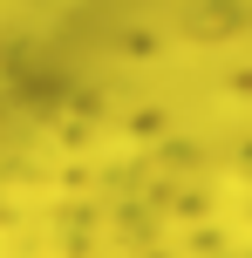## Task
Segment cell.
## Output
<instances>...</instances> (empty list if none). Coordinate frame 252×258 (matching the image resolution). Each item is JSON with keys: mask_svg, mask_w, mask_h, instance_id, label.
Segmentation results:
<instances>
[]
</instances>
